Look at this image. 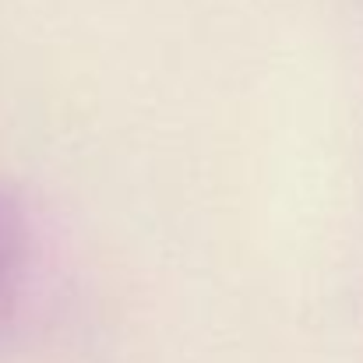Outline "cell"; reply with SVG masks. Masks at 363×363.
<instances>
[{"mask_svg":"<svg viewBox=\"0 0 363 363\" xmlns=\"http://www.w3.org/2000/svg\"><path fill=\"white\" fill-rule=\"evenodd\" d=\"M25 272H28V219L21 201L0 187V339L14 321Z\"/></svg>","mask_w":363,"mask_h":363,"instance_id":"obj_1","label":"cell"}]
</instances>
